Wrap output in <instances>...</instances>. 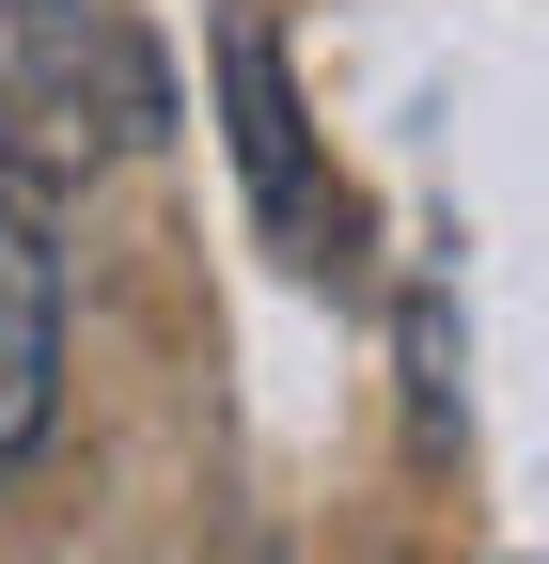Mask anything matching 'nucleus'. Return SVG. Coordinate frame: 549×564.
<instances>
[{
    "label": "nucleus",
    "instance_id": "f03ea898",
    "mask_svg": "<svg viewBox=\"0 0 549 564\" xmlns=\"http://www.w3.org/2000/svg\"><path fill=\"white\" fill-rule=\"evenodd\" d=\"M220 141H236V188H251L267 251L330 267V236H346V188L314 173V110H299V79H283V32H267L251 0L220 17Z\"/></svg>",
    "mask_w": 549,
    "mask_h": 564
},
{
    "label": "nucleus",
    "instance_id": "f257e3e1",
    "mask_svg": "<svg viewBox=\"0 0 549 564\" xmlns=\"http://www.w3.org/2000/svg\"><path fill=\"white\" fill-rule=\"evenodd\" d=\"M63 423V204H47V158L0 126V486L47 455Z\"/></svg>",
    "mask_w": 549,
    "mask_h": 564
},
{
    "label": "nucleus",
    "instance_id": "7ed1b4c3",
    "mask_svg": "<svg viewBox=\"0 0 549 564\" xmlns=\"http://www.w3.org/2000/svg\"><path fill=\"white\" fill-rule=\"evenodd\" d=\"M408 440H455V314H440V282H408Z\"/></svg>",
    "mask_w": 549,
    "mask_h": 564
}]
</instances>
